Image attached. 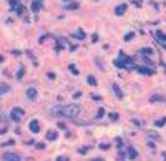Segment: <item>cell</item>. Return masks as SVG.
<instances>
[{"label": "cell", "mask_w": 166, "mask_h": 161, "mask_svg": "<svg viewBox=\"0 0 166 161\" xmlns=\"http://www.w3.org/2000/svg\"><path fill=\"white\" fill-rule=\"evenodd\" d=\"M56 113H60L62 116H65V118H76L78 115H80V111H82V108H80V105H65V106H60L58 110H55Z\"/></svg>", "instance_id": "obj_1"}, {"label": "cell", "mask_w": 166, "mask_h": 161, "mask_svg": "<svg viewBox=\"0 0 166 161\" xmlns=\"http://www.w3.org/2000/svg\"><path fill=\"white\" fill-rule=\"evenodd\" d=\"M75 37L78 38V40H82V38H85V32H83V30H78V32L75 33Z\"/></svg>", "instance_id": "obj_17"}, {"label": "cell", "mask_w": 166, "mask_h": 161, "mask_svg": "<svg viewBox=\"0 0 166 161\" xmlns=\"http://www.w3.org/2000/svg\"><path fill=\"white\" fill-rule=\"evenodd\" d=\"M92 161H105L103 158H95V160H92Z\"/></svg>", "instance_id": "obj_30"}, {"label": "cell", "mask_w": 166, "mask_h": 161, "mask_svg": "<svg viewBox=\"0 0 166 161\" xmlns=\"http://www.w3.org/2000/svg\"><path fill=\"white\" fill-rule=\"evenodd\" d=\"M37 148H38V150H43V148H45V144H43V143H38Z\"/></svg>", "instance_id": "obj_27"}, {"label": "cell", "mask_w": 166, "mask_h": 161, "mask_svg": "<svg viewBox=\"0 0 166 161\" xmlns=\"http://www.w3.org/2000/svg\"><path fill=\"white\" fill-rule=\"evenodd\" d=\"M101 150H110V144H100Z\"/></svg>", "instance_id": "obj_26"}, {"label": "cell", "mask_w": 166, "mask_h": 161, "mask_svg": "<svg viewBox=\"0 0 166 161\" xmlns=\"http://www.w3.org/2000/svg\"><path fill=\"white\" fill-rule=\"evenodd\" d=\"M0 115H2V108H0Z\"/></svg>", "instance_id": "obj_31"}, {"label": "cell", "mask_w": 166, "mask_h": 161, "mask_svg": "<svg viewBox=\"0 0 166 161\" xmlns=\"http://www.w3.org/2000/svg\"><path fill=\"white\" fill-rule=\"evenodd\" d=\"M86 81H88V85H92V86H96L98 85V81H96V78H95V76H88V78H86Z\"/></svg>", "instance_id": "obj_13"}, {"label": "cell", "mask_w": 166, "mask_h": 161, "mask_svg": "<svg viewBox=\"0 0 166 161\" xmlns=\"http://www.w3.org/2000/svg\"><path fill=\"white\" fill-rule=\"evenodd\" d=\"M66 9H78V3H76V2H72V3L66 5Z\"/></svg>", "instance_id": "obj_20"}, {"label": "cell", "mask_w": 166, "mask_h": 161, "mask_svg": "<svg viewBox=\"0 0 166 161\" xmlns=\"http://www.w3.org/2000/svg\"><path fill=\"white\" fill-rule=\"evenodd\" d=\"M10 118H12L13 121L20 123V121L23 120V110H22V108H13V110L10 111Z\"/></svg>", "instance_id": "obj_2"}, {"label": "cell", "mask_w": 166, "mask_h": 161, "mask_svg": "<svg viewBox=\"0 0 166 161\" xmlns=\"http://www.w3.org/2000/svg\"><path fill=\"white\" fill-rule=\"evenodd\" d=\"M125 12H126V3H121V5H118V7L115 9V13H116V15H123Z\"/></svg>", "instance_id": "obj_10"}, {"label": "cell", "mask_w": 166, "mask_h": 161, "mask_svg": "<svg viewBox=\"0 0 166 161\" xmlns=\"http://www.w3.org/2000/svg\"><path fill=\"white\" fill-rule=\"evenodd\" d=\"M42 5H43L42 0H33V2H32V10H33V12H40V10H42Z\"/></svg>", "instance_id": "obj_5"}, {"label": "cell", "mask_w": 166, "mask_h": 161, "mask_svg": "<svg viewBox=\"0 0 166 161\" xmlns=\"http://www.w3.org/2000/svg\"><path fill=\"white\" fill-rule=\"evenodd\" d=\"M23 76V68H20V72H18V78H22Z\"/></svg>", "instance_id": "obj_29"}, {"label": "cell", "mask_w": 166, "mask_h": 161, "mask_svg": "<svg viewBox=\"0 0 166 161\" xmlns=\"http://www.w3.org/2000/svg\"><path fill=\"white\" fill-rule=\"evenodd\" d=\"M149 101H151V103H156V101H159V103H166V98H165V96H159V95H153L151 98H149Z\"/></svg>", "instance_id": "obj_9"}, {"label": "cell", "mask_w": 166, "mask_h": 161, "mask_svg": "<svg viewBox=\"0 0 166 161\" xmlns=\"http://www.w3.org/2000/svg\"><path fill=\"white\" fill-rule=\"evenodd\" d=\"M113 91H115V93H116V96H118V98H123V93H121L120 86L116 85V83H115V85H113Z\"/></svg>", "instance_id": "obj_15"}, {"label": "cell", "mask_w": 166, "mask_h": 161, "mask_svg": "<svg viewBox=\"0 0 166 161\" xmlns=\"http://www.w3.org/2000/svg\"><path fill=\"white\" fill-rule=\"evenodd\" d=\"M133 37H135V33H131V32H129V33H126V35H125V40H126V42H129Z\"/></svg>", "instance_id": "obj_21"}, {"label": "cell", "mask_w": 166, "mask_h": 161, "mask_svg": "<svg viewBox=\"0 0 166 161\" xmlns=\"http://www.w3.org/2000/svg\"><path fill=\"white\" fill-rule=\"evenodd\" d=\"M9 91H10V85L0 83V95H5V93H9Z\"/></svg>", "instance_id": "obj_11"}, {"label": "cell", "mask_w": 166, "mask_h": 161, "mask_svg": "<svg viewBox=\"0 0 166 161\" xmlns=\"http://www.w3.org/2000/svg\"><path fill=\"white\" fill-rule=\"evenodd\" d=\"M103 115H105V110H103V108H98V111H96V118L100 120V118H103Z\"/></svg>", "instance_id": "obj_18"}, {"label": "cell", "mask_w": 166, "mask_h": 161, "mask_svg": "<svg viewBox=\"0 0 166 161\" xmlns=\"http://www.w3.org/2000/svg\"><path fill=\"white\" fill-rule=\"evenodd\" d=\"M28 128H30V131H32V133H38V131H40V125H38L37 120H32L30 125H28Z\"/></svg>", "instance_id": "obj_4"}, {"label": "cell", "mask_w": 166, "mask_h": 161, "mask_svg": "<svg viewBox=\"0 0 166 161\" xmlns=\"http://www.w3.org/2000/svg\"><path fill=\"white\" fill-rule=\"evenodd\" d=\"M92 98H93V100H96V101H100V100H101V96H98V95H93Z\"/></svg>", "instance_id": "obj_28"}, {"label": "cell", "mask_w": 166, "mask_h": 161, "mask_svg": "<svg viewBox=\"0 0 166 161\" xmlns=\"http://www.w3.org/2000/svg\"><path fill=\"white\" fill-rule=\"evenodd\" d=\"M80 154H86V153H88V148H80Z\"/></svg>", "instance_id": "obj_22"}, {"label": "cell", "mask_w": 166, "mask_h": 161, "mask_svg": "<svg viewBox=\"0 0 166 161\" xmlns=\"http://www.w3.org/2000/svg\"><path fill=\"white\" fill-rule=\"evenodd\" d=\"M56 161H70V160H68L66 156H58V158H56Z\"/></svg>", "instance_id": "obj_23"}, {"label": "cell", "mask_w": 166, "mask_h": 161, "mask_svg": "<svg viewBox=\"0 0 166 161\" xmlns=\"http://www.w3.org/2000/svg\"><path fill=\"white\" fill-rule=\"evenodd\" d=\"M110 118L115 121V120H118V115H116V113H110Z\"/></svg>", "instance_id": "obj_24"}, {"label": "cell", "mask_w": 166, "mask_h": 161, "mask_svg": "<svg viewBox=\"0 0 166 161\" xmlns=\"http://www.w3.org/2000/svg\"><path fill=\"white\" fill-rule=\"evenodd\" d=\"M156 38L163 43V42H166V33H163V32H159V30H158V32H156Z\"/></svg>", "instance_id": "obj_12"}, {"label": "cell", "mask_w": 166, "mask_h": 161, "mask_svg": "<svg viewBox=\"0 0 166 161\" xmlns=\"http://www.w3.org/2000/svg\"><path fill=\"white\" fill-rule=\"evenodd\" d=\"M141 53H143V55H153V50H151V48H143Z\"/></svg>", "instance_id": "obj_19"}, {"label": "cell", "mask_w": 166, "mask_h": 161, "mask_svg": "<svg viewBox=\"0 0 166 161\" xmlns=\"http://www.w3.org/2000/svg\"><path fill=\"white\" fill-rule=\"evenodd\" d=\"M136 70H138L139 73H145V75H153L155 73V70L153 68H148V66H138Z\"/></svg>", "instance_id": "obj_6"}, {"label": "cell", "mask_w": 166, "mask_h": 161, "mask_svg": "<svg viewBox=\"0 0 166 161\" xmlns=\"http://www.w3.org/2000/svg\"><path fill=\"white\" fill-rule=\"evenodd\" d=\"M27 96H28V100H37V90L35 88H28L27 90Z\"/></svg>", "instance_id": "obj_7"}, {"label": "cell", "mask_w": 166, "mask_h": 161, "mask_svg": "<svg viewBox=\"0 0 166 161\" xmlns=\"http://www.w3.org/2000/svg\"><path fill=\"white\" fill-rule=\"evenodd\" d=\"M155 125H156L158 128L165 126V125H166V118H159V120H156V121H155Z\"/></svg>", "instance_id": "obj_16"}, {"label": "cell", "mask_w": 166, "mask_h": 161, "mask_svg": "<svg viewBox=\"0 0 166 161\" xmlns=\"http://www.w3.org/2000/svg\"><path fill=\"white\" fill-rule=\"evenodd\" d=\"M136 154H138V153L135 151V148H131V146H129V148H128V158L135 160V158H136Z\"/></svg>", "instance_id": "obj_14"}, {"label": "cell", "mask_w": 166, "mask_h": 161, "mask_svg": "<svg viewBox=\"0 0 166 161\" xmlns=\"http://www.w3.org/2000/svg\"><path fill=\"white\" fill-rule=\"evenodd\" d=\"M70 70H72V73H73V75H78V72H76V68H75L73 65H70Z\"/></svg>", "instance_id": "obj_25"}, {"label": "cell", "mask_w": 166, "mask_h": 161, "mask_svg": "<svg viewBox=\"0 0 166 161\" xmlns=\"http://www.w3.org/2000/svg\"><path fill=\"white\" fill-rule=\"evenodd\" d=\"M2 160H3V161H20V156H18V154H15V153H5Z\"/></svg>", "instance_id": "obj_3"}, {"label": "cell", "mask_w": 166, "mask_h": 161, "mask_svg": "<svg viewBox=\"0 0 166 161\" xmlns=\"http://www.w3.org/2000/svg\"><path fill=\"white\" fill-rule=\"evenodd\" d=\"M56 138H58V131H55V130H50V131L46 133V140H50V141H55Z\"/></svg>", "instance_id": "obj_8"}]
</instances>
